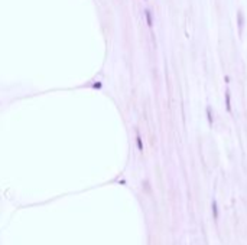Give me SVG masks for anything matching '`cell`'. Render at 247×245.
I'll return each instance as SVG.
<instances>
[{"label":"cell","instance_id":"obj_1","mask_svg":"<svg viewBox=\"0 0 247 245\" xmlns=\"http://www.w3.org/2000/svg\"><path fill=\"white\" fill-rule=\"evenodd\" d=\"M137 144H139V149L142 150V140H140V137H137Z\"/></svg>","mask_w":247,"mask_h":245}]
</instances>
